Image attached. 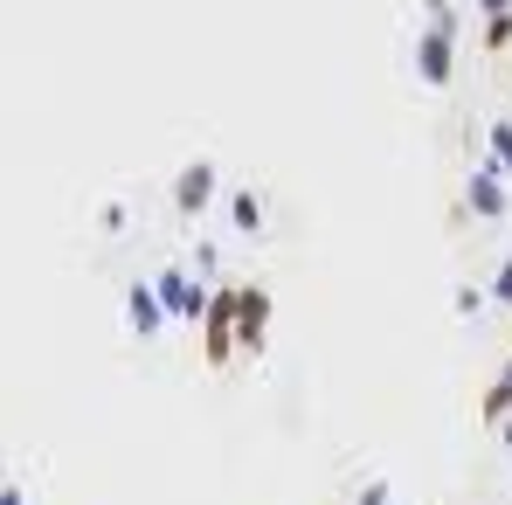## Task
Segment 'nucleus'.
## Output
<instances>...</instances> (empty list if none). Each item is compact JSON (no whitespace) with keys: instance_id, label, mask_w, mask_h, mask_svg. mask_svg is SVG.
Listing matches in <instances>:
<instances>
[{"instance_id":"nucleus-8","label":"nucleus","mask_w":512,"mask_h":505,"mask_svg":"<svg viewBox=\"0 0 512 505\" xmlns=\"http://www.w3.org/2000/svg\"><path fill=\"white\" fill-rule=\"evenodd\" d=\"M478 422H485V429H506V422H512V353H506V367L492 374L485 402H478Z\"/></svg>"},{"instance_id":"nucleus-5","label":"nucleus","mask_w":512,"mask_h":505,"mask_svg":"<svg viewBox=\"0 0 512 505\" xmlns=\"http://www.w3.org/2000/svg\"><path fill=\"white\" fill-rule=\"evenodd\" d=\"M153 284H160V298H167V319H187V326L208 319V298H215V291H201L187 270H160Z\"/></svg>"},{"instance_id":"nucleus-9","label":"nucleus","mask_w":512,"mask_h":505,"mask_svg":"<svg viewBox=\"0 0 512 505\" xmlns=\"http://www.w3.org/2000/svg\"><path fill=\"white\" fill-rule=\"evenodd\" d=\"M229 222H236V236H263V194L236 187V194H229Z\"/></svg>"},{"instance_id":"nucleus-3","label":"nucleus","mask_w":512,"mask_h":505,"mask_svg":"<svg viewBox=\"0 0 512 505\" xmlns=\"http://www.w3.org/2000/svg\"><path fill=\"white\" fill-rule=\"evenodd\" d=\"M270 319H277V298L263 284H236V353H263L270 346Z\"/></svg>"},{"instance_id":"nucleus-6","label":"nucleus","mask_w":512,"mask_h":505,"mask_svg":"<svg viewBox=\"0 0 512 505\" xmlns=\"http://www.w3.org/2000/svg\"><path fill=\"white\" fill-rule=\"evenodd\" d=\"M215 187H222V180H215V160H194V167L173 173V208H180V215H201V208L215 201Z\"/></svg>"},{"instance_id":"nucleus-1","label":"nucleus","mask_w":512,"mask_h":505,"mask_svg":"<svg viewBox=\"0 0 512 505\" xmlns=\"http://www.w3.org/2000/svg\"><path fill=\"white\" fill-rule=\"evenodd\" d=\"M450 70H457V7L450 0H429V28L416 35V77L429 90H443Z\"/></svg>"},{"instance_id":"nucleus-11","label":"nucleus","mask_w":512,"mask_h":505,"mask_svg":"<svg viewBox=\"0 0 512 505\" xmlns=\"http://www.w3.org/2000/svg\"><path fill=\"white\" fill-rule=\"evenodd\" d=\"M485 49H512V14H492L485 21Z\"/></svg>"},{"instance_id":"nucleus-14","label":"nucleus","mask_w":512,"mask_h":505,"mask_svg":"<svg viewBox=\"0 0 512 505\" xmlns=\"http://www.w3.org/2000/svg\"><path fill=\"white\" fill-rule=\"evenodd\" d=\"M478 14L492 21V14H512V0H478Z\"/></svg>"},{"instance_id":"nucleus-2","label":"nucleus","mask_w":512,"mask_h":505,"mask_svg":"<svg viewBox=\"0 0 512 505\" xmlns=\"http://www.w3.org/2000/svg\"><path fill=\"white\" fill-rule=\"evenodd\" d=\"M201 360H208L215 374L236 360V284H222V291L208 298V319H201Z\"/></svg>"},{"instance_id":"nucleus-12","label":"nucleus","mask_w":512,"mask_h":505,"mask_svg":"<svg viewBox=\"0 0 512 505\" xmlns=\"http://www.w3.org/2000/svg\"><path fill=\"white\" fill-rule=\"evenodd\" d=\"M492 298L506 305V319H512V263H499V277H492Z\"/></svg>"},{"instance_id":"nucleus-4","label":"nucleus","mask_w":512,"mask_h":505,"mask_svg":"<svg viewBox=\"0 0 512 505\" xmlns=\"http://www.w3.org/2000/svg\"><path fill=\"white\" fill-rule=\"evenodd\" d=\"M506 180L512 173L499 160H478V173L464 180V201H471V215H485V222H506Z\"/></svg>"},{"instance_id":"nucleus-7","label":"nucleus","mask_w":512,"mask_h":505,"mask_svg":"<svg viewBox=\"0 0 512 505\" xmlns=\"http://www.w3.org/2000/svg\"><path fill=\"white\" fill-rule=\"evenodd\" d=\"M125 319H132V333L153 339L160 326H167V298H160V284H132L125 291Z\"/></svg>"},{"instance_id":"nucleus-13","label":"nucleus","mask_w":512,"mask_h":505,"mask_svg":"<svg viewBox=\"0 0 512 505\" xmlns=\"http://www.w3.org/2000/svg\"><path fill=\"white\" fill-rule=\"evenodd\" d=\"M360 505H388V485L381 478H360Z\"/></svg>"},{"instance_id":"nucleus-10","label":"nucleus","mask_w":512,"mask_h":505,"mask_svg":"<svg viewBox=\"0 0 512 505\" xmlns=\"http://www.w3.org/2000/svg\"><path fill=\"white\" fill-rule=\"evenodd\" d=\"M485 160H499V167L512 173V118H492V125H485Z\"/></svg>"}]
</instances>
